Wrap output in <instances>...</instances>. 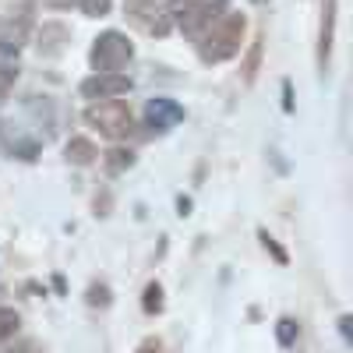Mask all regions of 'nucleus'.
Returning a JSON list of instances; mask_svg holds the SVG:
<instances>
[{"mask_svg": "<svg viewBox=\"0 0 353 353\" xmlns=\"http://www.w3.org/2000/svg\"><path fill=\"white\" fill-rule=\"evenodd\" d=\"M18 325H21V314L14 307H0V343L11 339L18 332Z\"/></svg>", "mask_w": 353, "mask_h": 353, "instance_id": "17", "label": "nucleus"}, {"mask_svg": "<svg viewBox=\"0 0 353 353\" xmlns=\"http://www.w3.org/2000/svg\"><path fill=\"white\" fill-rule=\"evenodd\" d=\"M201 4H205V0H170V4H166V14H170V21L181 25V21H188Z\"/></svg>", "mask_w": 353, "mask_h": 353, "instance_id": "14", "label": "nucleus"}, {"mask_svg": "<svg viewBox=\"0 0 353 353\" xmlns=\"http://www.w3.org/2000/svg\"><path fill=\"white\" fill-rule=\"evenodd\" d=\"M176 209H181V216L191 212V198H176Z\"/></svg>", "mask_w": 353, "mask_h": 353, "instance_id": "23", "label": "nucleus"}, {"mask_svg": "<svg viewBox=\"0 0 353 353\" xmlns=\"http://www.w3.org/2000/svg\"><path fill=\"white\" fill-rule=\"evenodd\" d=\"M156 8H159V0H124V11H128L134 21H141L145 28H149V21H152Z\"/></svg>", "mask_w": 353, "mask_h": 353, "instance_id": "13", "label": "nucleus"}, {"mask_svg": "<svg viewBox=\"0 0 353 353\" xmlns=\"http://www.w3.org/2000/svg\"><path fill=\"white\" fill-rule=\"evenodd\" d=\"M68 43H71L68 25H61V21H43L39 43H36V46H39V57H61Z\"/></svg>", "mask_w": 353, "mask_h": 353, "instance_id": "9", "label": "nucleus"}, {"mask_svg": "<svg viewBox=\"0 0 353 353\" xmlns=\"http://www.w3.org/2000/svg\"><path fill=\"white\" fill-rule=\"evenodd\" d=\"M78 8H81V14H88V18H106L110 8H113V0H78Z\"/></svg>", "mask_w": 353, "mask_h": 353, "instance_id": "19", "label": "nucleus"}, {"mask_svg": "<svg viewBox=\"0 0 353 353\" xmlns=\"http://www.w3.org/2000/svg\"><path fill=\"white\" fill-rule=\"evenodd\" d=\"M258 237H261L265 251H269V254H272V258H276L279 265H286V261H290V258H286V251H283V248L276 244V237H269V230H258Z\"/></svg>", "mask_w": 353, "mask_h": 353, "instance_id": "21", "label": "nucleus"}, {"mask_svg": "<svg viewBox=\"0 0 353 353\" xmlns=\"http://www.w3.org/2000/svg\"><path fill=\"white\" fill-rule=\"evenodd\" d=\"M339 332L350 339V314H343V318H339Z\"/></svg>", "mask_w": 353, "mask_h": 353, "instance_id": "24", "label": "nucleus"}, {"mask_svg": "<svg viewBox=\"0 0 353 353\" xmlns=\"http://www.w3.org/2000/svg\"><path fill=\"white\" fill-rule=\"evenodd\" d=\"M283 110L286 113L293 110V88H290V81H283Z\"/></svg>", "mask_w": 353, "mask_h": 353, "instance_id": "22", "label": "nucleus"}, {"mask_svg": "<svg viewBox=\"0 0 353 353\" xmlns=\"http://www.w3.org/2000/svg\"><path fill=\"white\" fill-rule=\"evenodd\" d=\"M134 57V43L124 36V32H103L96 43H92V53H88V64H92L96 74H121V68L131 64Z\"/></svg>", "mask_w": 353, "mask_h": 353, "instance_id": "2", "label": "nucleus"}, {"mask_svg": "<svg viewBox=\"0 0 353 353\" xmlns=\"http://www.w3.org/2000/svg\"><path fill=\"white\" fill-rule=\"evenodd\" d=\"M92 307H110V286L106 283H92L88 286V297H85Z\"/></svg>", "mask_w": 353, "mask_h": 353, "instance_id": "20", "label": "nucleus"}, {"mask_svg": "<svg viewBox=\"0 0 353 353\" xmlns=\"http://www.w3.org/2000/svg\"><path fill=\"white\" fill-rule=\"evenodd\" d=\"M85 124L96 128L106 138H128L134 131V117H131V106L124 99H103V103H92L85 110Z\"/></svg>", "mask_w": 353, "mask_h": 353, "instance_id": "3", "label": "nucleus"}, {"mask_svg": "<svg viewBox=\"0 0 353 353\" xmlns=\"http://www.w3.org/2000/svg\"><path fill=\"white\" fill-rule=\"evenodd\" d=\"M184 121V106L176 99H166V96H156L145 103V124H149L152 131H173L176 124Z\"/></svg>", "mask_w": 353, "mask_h": 353, "instance_id": "7", "label": "nucleus"}, {"mask_svg": "<svg viewBox=\"0 0 353 353\" xmlns=\"http://www.w3.org/2000/svg\"><path fill=\"white\" fill-rule=\"evenodd\" d=\"M254 4H269V0H254Z\"/></svg>", "mask_w": 353, "mask_h": 353, "instance_id": "25", "label": "nucleus"}, {"mask_svg": "<svg viewBox=\"0 0 353 353\" xmlns=\"http://www.w3.org/2000/svg\"><path fill=\"white\" fill-rule=\"evenodd\" d=\"M244 14L237 11H226L209 32H205V39L198 43V53H201V61L205 64H223L230 61V57H237L241 53V43H244Z\"/></svg>", "mask_w": 353, "mask_h": 353, "instance_id": "1", "label": "nucleus"}, {"mask_svg": "<svg viewBox=\"0 0 353 353\" xmlns=\"http://www.w3.org/2000/svg\"><path fill=\"white\" fill-rule=\"evenodd\" d=\"M261 53H265V36H254L251 50H248V61H244V81L254 85L258 71H261Z\"/></svg>", "mask_w": 353, "mask_h": 353, "instance_id": "12", "label": "nucleus"}, {"mask_svg": "<svg viewBox=\"0 0 353 353\" xmlns=\"http://www.w3.org/2000/svg\"><path fill=\"white\" fill-rule=\"evenodd\" d=\"M141 307H145V314H159V311H163V286H159V283H149V286H145Z\"/></svg>", "mask_w": 353, "mask_h": 353, "instance_id": "16", "label": "nucleus"}, {"mask_svg": "<svg viewBox=\"0 0 353 353\" xmlns=\"http://www.w3.org/2000/svg\"><path fill=\"white\" fill-rule=\"evenodd\" d=\"M336 14H339V0H321V21H318V71L325 74L332 61V43H336Z\"/></svg>", "mask_w": 353, "mask_h": 353, "instance_id": "5", "label": "nucleus"}, {"mask_svg": "<svg viewBox=\"0 0 353 353\" xmlns=\"http://www.w3.org/2000/svg\"><path fill=\"white\" fill-rule=\"evenodd\" d=\"M32 32V4H21L8 18H0V57H14Z\"/></svg>", "mask_w": 353, "mask_h": 353, "instance_id": "4", "label": "nucleus"}, {"mask_svg": "<svg viewBox=\"0 0 353 353\" xmlns=\"http://www.w3.org/2000/svg\"><path fill=\"white\" fill-rule=\"evenodd\" d=\"M0 131H4V124H0Z\"/></svg>", "mask_w": 353, "mask_h": 353, "instance_id": "26", "label": "nucleus"}, {"mask_svg": "<svg viewBox=\"0 0 353 353\" xmlns=\"http://www.w3.org/2000/svg\"><path fill=\"white\" fill-rule=\"evenodd\" d=\"M14 81H18V64L8 61V57H0V99H8V96H11Z\"/></svg>", "mask_w": 353, "mask_h": 353, "instance_id": "15", "label": "nucleus"}, {"mask_svg": "<svg viewBox=\"0 0 353 353\" xmlns=\"http://www.w3.org/2000/svg\"><path fill=\"white\" fill-rule=\"evenodd\" d=\"M223 14H226V0H205V4H201L188 21H181V28H184V32H188L191 39H198V43H201V39H205V32H209V28H212Z\"/></svg>", "mask_w": 353, "mask_h": 353, "instance_id": "8", "label": "nucleus"}, {"mask_svg": "<svg viewBox=\"0 0 353 353\" xmlns=\"http://www.w3.org/2000/svg\"><path fill=\"white\" fill-rule=\"evenodd\" d=\"M297 321H293V318H279L276 321V336H279V343L283 346H293V343H297Z\"/></svg>", "mask_w": 353, "mask_h": 353, "instance_id": "18", "label": "nucleus"}, {"mask_svg": "<svg viewBox=\"0 0 353 353\" xmlns=\"http://www.w3.org/2000/svg\"><path fill=\"white\" fill-rule=\"evenodd\" d=\"M131 92V78L128 74H92L81 81V96L92 99V103H103V99H121Z\"/></svg>", "mask_w": 353, "mask_h": 353, "instance_id": "6", "label": "nucleus"}, {"mask_svg": "<svg viewBox=\"0 0 353 353\" xmlns=\"http://www.w3.org/2000/svg\"><path fill=\"white\" fill-rule=\"evenodd\" d=\"M64 156H68V163H74V166H92L99 152H96V145L88 141V138H71L68 149H64Z\"/></svg>", "mask_w": 353, "mask_h": 353, "instance_id": "10", "label": "nucleus"}, {"mask_svg": "<svg viewBox=\"0 0 353 353\" xmlns=\"http://www.w3.org/2000/svg\"><path fill=\"white\" fill-rule=\"evenodd\" d=\"M103 166H106V173H128L134 166V152L131 149H110V152H103Z\"/></svg>", "mask_w": 353, "mask_h": 353, "instance_id": "11", "label": "nucleus"}]
</instances>
